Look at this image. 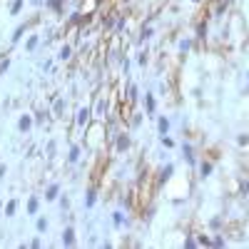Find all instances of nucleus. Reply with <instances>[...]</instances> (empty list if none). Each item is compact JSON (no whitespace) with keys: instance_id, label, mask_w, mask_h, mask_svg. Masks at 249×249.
<instances>
[{"instance_id":"7ed1b4c3","label":"nucleus","mask_w":249,"mask_h":249,"mask_svg":"<svg viewBox=\"0 0 249 249\" xmlns=\"http://www.w3.org/2000/svg\"><path fill=\"white\" fill-rule=\"evenodd\" d=\"M57 197V187H50L47 189V199H55Z\"/></svg>"},{"instance_id":"f03ea898","label":"nucleus","mask_w":249,"mask_h":249,"mask_svg":"<svg viewBox=\"0 0 249 249\" xmlns=\"http://www.w3.org/2000/svg\"><path fill=\"white\" fill-rule=\"evenodd\" d=\"M28 127H30V117H23L20 120V130H28Z\"/></svg>"},{"instance_id":"f257e3e1","label":"nucleus","mask_w":249,"mask_h":249,"mask_svg":"<svg viewBox=\"0 0 249 249\" xmlns=\"http://www.w3.org/2000/svg\"><path fill=\"white\" fill-rule=\"evenodd\" d=\"M75 242V237H72V229H67L65 232V244H72Z\"/></svg>"}]
</instances>
